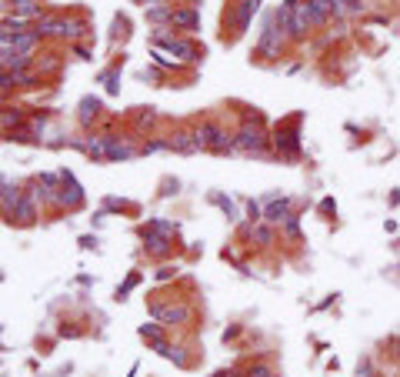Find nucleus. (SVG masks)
<instances>
[{"instance_id":"2","label":"nucleus","mask_w":400,"mask_h":377,"mask_svg":"<svg viewBox=\"0 0 400 377\" xmlns=\"http://www.w3.org/2000/svg\"><path fill=\"white\" fill-rule=\"evenodd\" d=\"M34 30H37L40 37H80V34H87V24L84 20H70V17H44L34 24Z\"/></svg>"},{"instance_id":"16","label":"nucleus","mask_w":400,"mask_h":377,"mask_svg":"<svg viewBox=\"0 0 400 377\" xmlns=\"http://www.w3.org/2000/svg\"><path fill=\"white\" fill-rule=\"evenodd\" d=\"M20 124H23V113L20 111H10V107L0 111V134H14Z\"/></svg>"},{"instance_id":"4","label":"nucleus","mask_w":400,"mask_h":377,"mask_svg":"<svg viewBox=\"0 0 400 377\" xmlns=\"http://www.w3.org/2000/svg\"><path fill=\"white\" fill-rule=\"evenodd\" d=\"M234 151L240 154H267V134L254 124H244L240 131L234 134Z\"/></svg>"},{"instance_id":"17","label":"nucleus","mask_w":400,"mask_h":377,"mask_svg":"<svg viewBox=\"0 0 400 377\" xmlns=\"http://www.w3.org/2000/svg\"><path fill=\"white\" fill-rule=\"evenodd\" d=\"M250 237H254V241H257V244H260V247H267V244H270V241H274V230H270V227H267V224H257V227H254V230H250Z\"/></svg>"},{"instance_id":"7","label":"nucleus","mask_w":400,"mask_h":377,"mask_svg":"<svg viewBox=\"0 0 400 377\" xmlns=\"http://www.w3.org/2000/svg\"><path fill=\"white\" fill-rule=\"evenodd\" d=\"M284 50V30H277V24L270 20L264 27V34H260V54L264 57H280Z\"/></svg>"},{"instance_id":"10","label":"nucleus","mask_w":400,"mask_h":377,"mask_svg":"<svg viewBox=\"0 0 400 377\" xmlns=\"http://www.w3.org/2000/svg\"><path fill=\"white\" fill-rule=\"evenodd\" d=\"M167 147H171V151H180V154L204 151V144H200V137H197V131H177V134H171Z\"/></svg>"},{"instance_id":"11","label":"nucleus","mask_w":400,"mask_h":377,"mask_svg":"<svg viewBox=\"0 0 400 377\" xmlns=\"http://www.w3.org/2000/svg\"><path fill=\"white\" fill-rule=\"evenodd\" d=\"M307 7H310V14H314V24H327L334 14L343 10L337 0H307Z\"/></svg>"},{"instance_id":"22","label":"nucleus","mask_w":400,"mask_h":377,"mask_svg":"<svg viewBox=\"0 0 400 377\" xmlns=\"http://www.w3.org/2000/svg\"><path fill=\"white\" fill-rule=\"evenodd\" d=\"M97 113H100V104H97V100H84V113H80V117L91 120V117H97Z\"/></svg>"},{"instance_id":"12","label":"nucleus","mask_w":400,"mask_h":377,"mask_svg":"<svg viewBox=\"0 0 400 377\" xmlns=\"http://www.w3.org/2000/svg\"><path fill=\"white\" fill-rule=\"evenodd\" d=\"M274 144H277V154H284V157H297L301 154V140H297V131H280L274 134Z\"/></svg>"},{"instance_id":"14","label":"nucleus","mask_w":400,"mask_h":377,"mask_svg":"<svg viewBox=\"0 0 400 377\" xmlns=\"http://www.w3.org/2000/svg\"><path fill=\"white\" fill-rule=\"evenodd\" d=\"M157 44L160 47H167L171 54H177V57H184V60H197V47L193 44H187V40H177V37H157Z\"/></svg>"},{"instance_id":"3","label":"nucleus","mask_w":400,"mask_h":377,"mask_svg":"<svg viewBox=\"0 0 400 377\" xmlns=\"http://www.w3.org/2000/svg\"><path fill=\"white\" fill-rule=\"evenodd\" d=\"M197 137H200L204 151H213V154L234 151V134H227L217 120H204V124L197 127Z\"/></svg>"},{"instance_id":"15","label":"nucleus","mask_w":400,"mask_h":377,"mask_svg":"<svg viewBox=\"0 0 400 377\" xmlns=\"http://www.w3.org/2000/svg\"><path fill=\"white\" fill-rule=\"evenodd\" d=\"M287 217H294L287 201H270V204L264 208V221H267V224H284Z\"/></svg>"},{"instance_id":"25","label":"nucleus","mask_w":400,"mask_h":377,"mask_svg":"<svg viewBox=\"0 0 400 377\" xmlns=\"http://www.w3.org/2000/svg\"><path fill=\"white\" fill-rule=\"evenodd\" d=\"M160 3H164V0H147V7H160Z\"/></svg>"},{"instance_id":"6","label":"nucleus","mask_w":400,"mask_h":377,"mask_svg":"<svg viewBox=\"0 0 400 377\" xmlns=\"http://www.w3.org/2000/svg\"><path fill=\"white\" fill-rule=\"evenodd\" d=\"M100 151H104V160H131V157H137V147L120 140V137H100Z\"/></svg>"},{"instance_id":"18","label":"nucleus","mask_w":400,"mask_h":377,"mask_svg":"<svg viewBox=\"0 0 400 377\" xmlns=\"http://www.w3.org/2000/svg\"><path fill=\"white\" fill-rule=\"evenodd\" d=\"M254 10H257V0H244V7L237 10V27H240V30L247 27V20H250V14H254Z\"/></svg>"},{"instance_id":"20","label":"nucleus","mask_w":400,"mask_h":377,"mask_svg":"<svg viewBox=\"0 0 400 377\" xmlns=\"http://www.w3.org/2000/svg\"><path fill=\"white\" fill-rule=\"evenodd\" d=\"M171 14H173V7H151L147 17L151 20H167V24H171Z\"/></svg>"},{"instance_id":"5","label":"nucleus","mask_w":400,"mask_h":377,"mask_svg":"<svg viewBox=\"0 0 400 377\" xmlns=\"http://www.w3.org/2000/svg\"><path fill=\"white\" fill-rule=\"evenodd\" d=\"M7 221H17V224H34L37 221V197L34 194H20V201L10 208V214H7Z\"/></svg>"},{"instance_id":"9","label":"nucleus","mask_w":400,"mask_h":377,"mask_svg":"<svg viewBox=\"0 0 400 377\" xmlns=\"http://www.w3.org/2000/svg\"><path fill=\"white\" fill-rule=\"evenodd\" d=\"M153 314L160 318L164 324H187L191 321V307L187 304H153Z\"/></svg>"},{"instance_id":"8","label":"nucleus","mask_w":400,"mask_h":377,"mask_svg":"<svg viewBox=\"0 0 400 377\" xmlns=\"http://www.w3.org/2000/svg\"><path fill=\"white\" fill-rule=\"evenodd\" d=\"M60 181H64V187L57 190V197H54V204H57V208H67V210L80 208V204H84V194H80V187H77L74 181L67 177V174H64Z\"/></svg>"},{"instance_id":"21","label":"nucleus","mask_w":400,"mask_h":377,"mask_svg":"<svg viewBox=\"0 0 400 377\" xmlns=\"http://www.w3.org/2000/svg\"><path fill=\"white\" fill-rule=\"evenodd\" d=\"M247 377H274V371L267 364H250L247 367Z\"/></svg>"},{"instance_id":"1","label":"nucleus","mask_w":400,"mask_h":377,"mask_svg":"<svg viewBox=\"0 0 400 377\" xmlns=\"http://www.w3.org/2000/svg\"><path fill=\"white\" fill-rule=\"evenodd\" d=\"M277 20H280V27H284L290 37H307V30L310 27H317L314 24V14H310V7H307V0H287L284 7L277 10Z\"/></svg>"},{"instance_id":"24","label":"nucleus","mask_w":400,"mask_h":377,"mask_svg":"<svg viewBox=\"0 0 400 377\" xmlns=\"http://www.w3.org/2000/svg\"><path fill=\"white\" fill-rule=\"evenodd\" d=\"M217 377H240V374H234V371H220Z\"/></svg>"},{"instance_id":"13","label":"nucleus","mask_w":400,"mask_h":377,"mask_svg":"<svg viewBox=\"0 0 400 377\" xmlns=\"http://www.w3.org/2000/svg\"><path fill=\"white\" fill-rule=\"evenodd\" d=\"M171 27H180V30H197L200 27V14L193 7H177L171 14Z\"/></svg>"},{"instance_id":"19","label":"nucleus","mask_w":400,"mask_h":377,"mask_svg":"<svg viewBox=\"0 0 400 377\" xmlns=\"http://www.w3.org/2000/svg\"><path fill=\"white\" fill-rule=\"evenodd\" d=\"M280 227H284V234L290 237V241H297V237H301V221H297V217H287Z\"/></svg>"},{"instance_id":"23","label":"nucleus","mask_w":400,"mask_h":377,"mask_svg":"<svg viewBox=\"0 0 400 377\" xmlns=\"http://www.w3.org/2000/svg\"><path fill=\"white\" fill-rule=\"evenodd\" d=\"M173 274H177L173 267H160V270H157V281H171Z\"/></svg>"}]
</instances>
